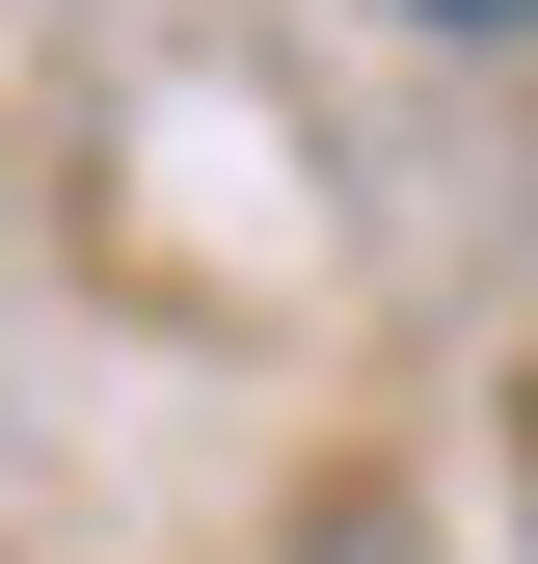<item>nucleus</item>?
<instances>
[{
    "label": "nucleus",
    "mask_w": 538,
    "mask_h": 564,
    "mask_svg": "<svg viewBox=\"0 0 538 564\" xmlns=\"http://www.w3.org/2000/svg\"><path fill=\"white\" fill-rule=\"evenodd\" d=\"M431 28H485V54H538V0H431Z\"/></svg>",
    "instance_id": "nucleus-1"
}]
</instances>
